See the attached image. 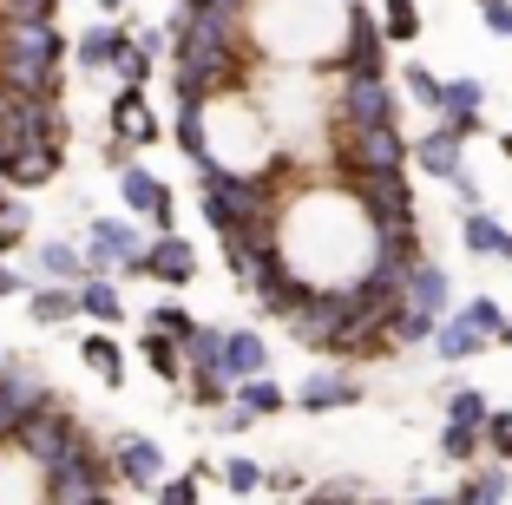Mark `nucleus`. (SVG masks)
Here are the masks:
<instances>
[{
  "label": "nucleus",
  "mask_w": 512,
  "mask_h": 505,
  "mask_svg": "<svg viewBox=\"0 0 512 505\" xmlns=\"http://www.w3.org/2000/svg\"><path fill=\"white\" fill-rule=\"evenodd\" d=\"M60 60L53 20H0V92H60Z\"/></svg>",
  "instance_id": "1"
},
{
  "label": "nucleus",
  "mask_w": 512,
  "mask_h": 505,
  "mask_svg": "<svg viewBox=\"0 0 512 505\" xmlns=\"http://www.w3.org/2000/svg\"><path fill=\"white\" fill-rule=\"evenodd\" d=\"M106 479H112V460L92 446V433H79L60 460L40 473V492H46V505H79V499H99Z\"/></svg>",
  "instance_id": "2"
},
{
  "label": "nucleus",
  "mask_w": 512,
  "mask_h": 505,
  "mask_svg": "<svg viewBox=\"0 0 512 505\" xmlns=\"http://www.w3.org/2000/svg\"><path fill=\"white\" fill-rule=\"evenodd\" d=\"M66 112L60 92H0V151L14 145H60Z\"/></svg>",
  "instance_id": "3"
},
{
  "label": "nucleus",
  "mask_w": 512,
  "mask_h": 505,
  "mask_svg": "<svg viewBox=\"0 0 512 505\" xmlns=\"http://www.w3.org/2000/svg\"><path fill=\"white\" fill-rule=\"evenodd\" d=\"M362 210H368V230L381 243H414V197H407V178H362Z\"/></svg>",
  "instance_id": "4"
},
{
  "label": "nucleus",
  "mask_w": 512,
  "mask_h": 505,
  "mask_svg": "<svg viewBox=\"0 0 512 505\" xmlns=\"http://www.w3.org/2000/svg\"><path fill=\"white\" fill-rule=\"evenodd\" d=\"M342 158L355 164L362 178H394V171L407 164V138H401V125H394V119H381V125H348Z\"/></svg>",
  "instance_id": "5"
},
{
  "label": "nucleus",
  "mask_w": 512,
  "mask_h": 505,
  "mask_svg": "<svg viewBox=\"0 0 512 505\" xmlns=\"http://www.w3.org/2000/svg\"><path fill=\"white\" fill-rule=\"evenodd\" d=\"M79 433H86V427H79V420H66V414H60V401H53V407H40V414H27V420H20L7 446H14V453H20L27 466H40V473H46V466L60 460L66 446L79 440Z\"/></svg>",
  "instance_id": "6"
},
{
  "label": "nucleus",
  "mask_w": 512,
  "mask_h": 505,
  "mask_svg": "<svg viewBox=\"0 0 512 505\" xmlns=\"http://www.w3.org/2000/svg\"><path fill=\"white\" fill-rule=\"evenodd\" d=\"M138 250H145V243H138V230L132 223H119V217H92L86 223V269L92 276H106V269H125V276H138Z\"/></svg>",
  "instance_id": "7"
},
{
  "label": "nucleus",
  "mask_w": 512,
  "mask_h": 505,
  "mask_svg": "<svg viewBox=\"0 0 512 505\" xmlns=\"http://www.w3.org/2000/svg\"><path fill=\"white\" fill-rule=\"evenodd\" d=\"M289 328H296V342L342 355V296H335V289H316V283H309V296L289 309Z\"/></svg>",
  "instance_id": "8"
},
{
  "label": "nucleus",
  "mask_w": 512,
  "mask_h": 505,
  "mask_svg": "<svg viewBox=\"0 0 512 505\" xmlns=\"http://www.w3.org/2000/svg\"><path fill=\"white\" fill-rule=\"evenodd\" d=\"M342 66H348V73H381V66H388L381 20L368 14L362 0H348V7H342Z\"/></svg>",
  "instance_id": "9"
},
{
  "label": "nucleus",
  "mask_w": 512,
  "mask_h": 505,
  "mask_svg": "<svg viewBox=\"0 0 512 505\" xmlns=\"http://www.w3.org/2000/svg\"><path fill=\"white\" fill-rule=\"evenodd\" d=\"M138 276H151V283H171V289H184L197 276V250L178 237V230H158V237L138 250Z\"/></svg>",
  "instance_id": "10"
},
{
  "label": "nucleus",
  "mask_w": 512,
  "mask_h": 505,
  "mask_svg": "<svg viewBox=\"0 0 512 505\" xmlns=\"http://www.w3.org/2000/svg\"><path fill=\"white\" fill-rule=\"evenodd\" d=\"M394 119V92L381 73H342V125H381Z\"/></svg>",
  "instance_id": "11"
},
{
  "label": "nucleus",
  "mask_w": 512,
  "mask_h": 505,
  "mask_svg": "<svg viewBox=\"0 0 512 505\" xmlns=\"http://www.w3.org/2000/svg\"><path fill=\"white\" fill-rule=\"evenodd\" d=\"M60 178V145H14L0 151V184L7 191H40Z\"/></svg>",
  "instance_id": "12"
},
{
  "label": "nucleus",
  "mask_w": 512,
  "mask_h": 505,
  "mask_svg": "<svg viewBox=\"0 0 512 505\" xmlns=\"http://www.w3.org/2000/svg\"><path fill=\"white\" fill-rule=\"evenodd\" d=\"M112 473H119L125 486L151 492L158 479H165V446L151 440V433H125V440L112 446Z\"/></svg>",
  "instance_id": "13"
},
{
  "label": "nucleus",
  "mask_w": 512,
  "mask_h": 505,
  "mask_svg": "<svg viewBox=\"0 0 512 505\" xmlns=\"http://www.w3.org/2000/svg\"><path fill=\"white\" fill-rule=\"evenodd\" d=\"M119 197H125V210H132V217H145V223H158V230H171V191L151 178L145 164H125V171H119Z\"/></svg>",
  "instance_id": "14"
},
{
  "label": "nucleus",
  "mask_w": 512,
  "mask_h": 505,
  "mask_svg": "<svg viewBox=\"0 0 512 505\" xmlns=\"http://www.w3.org/2000/svg\"><path fill=\"white\" fill-rule=\"evenodd\" d=\"M447 296H453V276L440 263H427V256H414V269H407V283H401V309L447 315Z\"/></svg>",
  "instance_id": "15"
},
{
  "label": "nucleus",
  "mask_w": 512,
  "mask_h": 505,
  "mask_svg": "<svg viewBox=\"0 0 512 505\" xmlns=\"http://www.w3.org/2000/svg\"><path fill=\"white\" fill-rule=\"evenodd\" d=\"M0 401L27 420V414H40V407H53V387H46L27 361H0Z\"/></svg>",
  "instance_id": "16"
},
{
  "label": "nucleus",
  "mask_w": 512,
  "mask_h": 505,
  "mask_svg": "<svg viewBox=\"0 0 512 505\" xmlns=\"http://www.w3.org/2000/svg\"><path fill=\"white\" fill-rule=\"evenodd\" d=\"M362 401V381H348V374H309V381L296 387V407L302 414H335V407H355Z\"/></svg>",
  "instance_id": "17"
},
{
  "label": "nucleus",
  "mask_w": 512,
  "mask_h": 505,
  "mask_svg": "<svg viewBox=\"0 0 512 505\" xmlns=\"http://www.w3.org/2000/svg\"><path fill=\"white\" fill-rule=\"evenodd\" d=\"M407 158L421 164L427 178H440V184H453L460 171H467V158H460V138H453L447 125H434V132H427L421 145H407Z\"/></svg>",
  "instance_id": "18"
},
{
  "label": "nucleus",
  "mask_w": 512,
  "mask_h": 505,
  "mask_svg": "<svg viewBox=\"0 0 512 505\" xmlns=\"http://www.w3.org/2000/svg\"><path fill=\"white\" fill-rule=\"evenodd\" d=\"M217 368H224L230 381L263 374V368H270V342H263L256 328H224V355H217Z\"/></svg>",
  "instance_id": "19"
},
{
  "label": "nucleus",
  "mask_w": 512,
  "mask_h": 505,
  "mask_svg": "<svg viewBox=\"0 0 512 505\" xmlns=\"http://www.w3.org/2000/svg\"><path fill=\"white\" fill-rule=\"evenodd\" d=\"M125 40H132V33H125V27H112V20H99V27H86V33H79L73 60L86 66V73H106V66H112V60H119V53H125Z\"/></svg>",
  "instance_id": "20"
},
{
  "label": "nucleus",
  "mask_w": 512,
  "mask_h": 505,
  "mask_svg": "<svg viewBox=\"0 0 512 505\" xmlns=\"http://www.w3.org/2000/svg\"><path fill=\"white\" fill-rule=\"evenodd\" d=\"M27 315L40 328H66L79 315V296L66 283H27Z\"/></svg>",
  "instance_id": "21"
},
{
  "label": "nucleus",
  "mask_w": 512,
  "mask_h": 505,
  "mask_svg": "<svg viewBox=\"0 0 512 505\" xmlns=\"http://www.w3.org/2000/svg\"><path fill=\"white\" fill-rule=\"evenodd\" d=\"M171 138H178V151L204 171V164H217V151H211V132H204V105H191V99H178V119H171Z\"/></svg>",
  "instance_id": "22"
},
{
  "label": "nucleus",
  "mask_w": 512,
  "mask_h": 505,
  "mask_svg": "<svg viewBox=\"0 0 512 505\" xmlns=\"http://www.w3.org/2000/svg\"><path fill=\"white\" fill-rule=\"evenodd\" d=\"M73 296H79V315H92V322H106V328L125 322V296L106 283V276H92V269H86V276L73 283Z\"/></svg>",
  "instance_id": "23"
},
{
  "label": "nucleus",
  "mask_w": 512,
  "mask_h": 505,
  "mask_svg": "<svg viewBox=\"0 0 512 505\" xmlns=\"http://www.w3.org/2000/svg\"><path fill=\"white\" fill-rule=\"evenodd\" d=\"M112 132H119V138H132V145H151V138H158V125H151L145 92H138V86H125L119 99H112Z\"/></svg>",
  "instance_id": "24"
},
{
  "label": "nucleus",
  "mask_w": 512,
  "mask_h": 505,
  "mask_svg": "<svg viewBox=\"0 0 512 505\" xmlns=\"http://www.w3.org/2000/svg\"><path fill=\"white\" fill-rule=\"evenodd\" d=\"M460 237H467L473 256H506L512 263V230H499V217H486V210H467V217H460Z\"/></svg>",
  "instance_id": "25"
},
{
  "label": "nucleus",
  "mask_w": 512,
  "mask_h": 505,
  "mask_svg": "<svg viewBox=\"0 0 512 505\" xmlns=\"http://www.w3.org/2000/svg\"><path fill=\"white\" fill-rule=\"evenodd\" d=\"M230 401H237L243 414H256V420H263V414H276V407H283L289 394L270 381V368H263V374H243V381H230Z\"/></svg>",
  "instance_id": "26"
},
{
  "label": "nucleus",
  "mask_w": 512,
  "mask_h": 505,
  "mask_svg": "<svg viewBox=\"0 0 512 505\" xmlns=\"http://www.w3.org/2000/svg\"><path fill=\"white\" fill-rule=\"evenodd\" d=\"M480 348H486V335L467 322V315H453L447 328H434V355H440V361H473Z\"/></svg>",
  "instance_id": "27"
},
{
  "label": "nucleus",
  "mask_w": 512,
  "mask_h": 505,
  "mask_svg": "<svg viewBox=\"0 0 512 505\" xmlns=\"http://www.w3.org/2000/svg\"><path fill=\"white\" fill-rule=\"evenodd\" d=\"M79 361H86V368L99 374L106 387L125 381V355H119V342H112V335H86V342H79Z\"/></svg>",
  "instance_id": "28"
},
{
  "label": "nucleus",
  "mask_w": 512,
  "mask_h": 505,
  "mask_svg": "<svg viewBox=\"0 0 512 505\" xmlns=\"http://www.w3.org/2000/svg\"><path fill=\"white\" fill-rule=\"evenodd\" d=\"M33 263H40L46 283H66V289H73L79 276H86V256H79L73 243H40V256H33Z\"/></svg>",
  "instance_id": "29"
},
{
  "label": "nucleus",
  "mask_w": 512,
  "mask_h": 505,
  "mask_svg": "<svg viewBox=\"0 0 512 505\" xmlns=\"http://www.w3.org/2000/svg\"><path fill=\"white\" fill-rule=\"evenodd\" d=\"M414 33H421V7H414V0H381V40L407 46Z\"/></svg>",
  "instance_id": "30"
},
{
  "label": "nucleus",
  "mask_w": 512,
  "mask_h": 505,
  "mask_svg": "<svg viewBox=\"0 0 512 505\" xmlns=\"http://www.w3.org/2000/svg\"><path fill=\"white\" fill-rule=\"evenodd\" d=\"M178 355L191 361V368H217V355H224V328H204V322H197L191 335L178 342ZM217 374H224V368H217Z\"/></svg>",
  "instance_id": "31"
},
{
  "label": "nucleus",
  "mask_w": 512,
  "mask_h": 505,
  "mask_svg": "<svg viewBox=\"0 0 512 505\" xmlns=\"http://www.w3.org/2000/svg\"><path fill=\"white\" fill-rule=\"evenodd\" d=\"M145 328H151V335H171V342H184V335L197 328V315H191V309H178V302H158V309L145 315Z\"/></svg>",
  "instance_id": "32"
},
{
  "label": "nucleus",
  "mask_w": 512,
  "mask_h": 505,
  "mask_svg": "<svg viewBox=\"0 0 512 505\" xmlns=\"http://www.w3.org/2000/svg\"><path fill=\"white\" fill-rule=\"evenodd\" d=\"M138 348H145V361L165 374V381H178V374H184V355H178V342H171V335H151V328H145V342H138Z\"/></svg>",
  "instance_id": "33"
},
{
  "label": "nucleus",
  "mask_w": 512,
  "mask_h": 505,
  "mask_svg": "<svg viewBox=\"0 0 512 505\" xmlns=\"http://www.w3.org/2000/svg\"><path fill=\"white\" fill-rule=\"evenodd\" d=\"M480 446H493L499 460H512V407H486V420H480Z\"/></svg>",
  "instance_id": "34"
},
{
  "label": "nucleus",
  "mask_w": 512,
  "mask_h": 505,
  "mask_svg": "<svg viewBox=\"0 0 512 505\" xmlns=\"http://www.w3.org/2000/svg\"><path fill=\"white\" fill-rule=\"evenodd\" d=\"M453 505H506V473H473Z\"/></svg>",
  "instance_id": "35"
},
{
  "label": "nucleus",
  "mask_w": 512,
  "mask_h": 505,
  "mask_svg": "<svg viewBox=\"0 0 512 505\" xmlns=\"http://www.w3.org/2000/svg\"><path fill=\"white\" fill-rule=\"evenodd\" d=\"M191 401H197V407H224V401H230V374L191 368Z\"/></svg>",
  "instance_id": "36"
},
{
  "label": "nucleus",
  "mask_w": 512,
  "mask_h": 505,
  "mask_svg": "<svg viewBox=\"0 0 512 505\" xmlns=\"http://www.w3.org/2000/svg\"><path fill=\"white\" fill-rule=\"evenodd\" d=\"M434 328H440V315L401 309V315H394V328H388V335H394V342H407V348H414V342H434Z\"/></svg>",
  "instance_id": "37"
},
{
  "label": "nucleus",
  "mask_w": 512,
  "mask_h": 505,
  "mask_svg": "<svg viewBox=\"0 0 512 505\" xmlns=\"http://www.w3.org/2000/svg\"><path fill=\"white\" fill-rule=\"evenodd\" d=\"M460 315H467V322H473V328H480L486 342H493L499 328H506V309H499V302H493V296H473V302H467V309H460Z\"/></svg>",
  "instance_id": "38"
},
{
  "label": "nucleus",
  "mask_w": 512,
  "mask_h": 505,
  "mask_svg": "<svg viewBox=\"0 0 512 505\" xmlns=\"http://www.w3.org/2000/svg\"><path fill=\"white\" fill-rule=\"evenodd\" d=\"M440 453H447V460H473V453H480V427H460V420H447V433H440Z\"/></svg>",
  "instance_id": "39"
},
{
  "label": "nucleus",
  "mask_w": 512,
  "mask_h": 505,
  "mask_svg": "<svg viewBox=\"0 0 512 505\" xmlns=\"http://www.w3.org/2000/svg\"><path fill=\"white\" fill-rule=\"evenodd\" d=\"M224 486L243 499V492H256V486H263V466H256V460H243V453H237V460H224Z\"/></svg>",
  "instance_id": "40"
},
{
  "label": "nucleus",
  "mask_w": 512,
  "mask_h": 505,
  "mask_svg": "<svg viewBox=\"0 0 512 505\" xmlns=\"http://www.w3.org/2000/svg\"><path fill=\"white\" fill-rule=\"evenodd\" d=\"M447 420H460V427H480V420H486V401L473 394V387H453V401H447Z\"/></svg>",
  "instance_id": "41"
},
{
  "label": "nucleus",
  "mask_w": 512,
  "mask_h": 505,
  "mask_svg": "<svg viewBox=\"0 0 512 505\" xmlns=\"http://www.w3.org/2000/svg\"><path fill=\"white\" fill-rule=\"evenodd\" d=\"M0 20H60V0H0Z\"/></svg>",
  "instance_id": "42"
},
{
  "label": "nucleus",
  "mask_w": 512,
  "mask_h": 505,
  "mask_svg": "<svg viewBox=\"0 0 512 505\" xmlns=\"http://www.w3.org/2000/svg\"><path fill=\"white\" fill-rule=\"evenodd\" d=\"M112 73H119L125 86H145V79H151V53H138V46L125 40V53H119V60H112Z\"/></svg>",
  "instance_id": "43"
},
{
  "label": "nucleus",
  "mask_w": 512,
  "mask_h": 505,
  "mask_svg": "<svg viewBox=\"0 0 512 505\" xmlns=\"http://www.w3.org/2000/svg\"><path fill=\"white\" fill-rule=\"evenodd\" d=\"M401 86H407V99H414V105H440V79L427 73V66H407Z\"/></svg>",
  "instance_id": "44"
},
{
  "label": "nucleus",
  "mask_w": 512,
  "mask_h": 505,
  "mask_svg": "<svg viewBox=\"0 0 512 505\" xmlns=\"http://www.w3.org/2000/svg\"><path fill=\"white\" fill-rule=\"evenodd\" d=\"M480 27L493 33V40H512V0H486V7H480Z\"/></svg>",
  "instance_id": "45"
},
{
  "label": "nucleus",
  "mask_w": 512,
  "mask_h": 505,
  "mask_svg": "<svg viewBox=\"0 0 512 505\" xmlns=\"http://www.w3.org/2000/svg\"><path fill=\"white\" fill-rule=\"evenodd\" d=\"M151 492H158V505H197V479L191 473H184V479H158Z\"/></svg>",
  "instance_id": "46"
},
{
  "label": "nucleus",
  "mask_w": 512,
  "mask_h": 505,
  "mask_svg": "<svg viewBox=\"0 0 512 505\" xmlns=\"http://www.w3.org/2000/svg\"><path fill=\"white\" fill-rule=\"evenodd\" d=\"M309 505H355V479H329L322 492H309Z\"/></svg>",
  "instance_id": "47"
},
{
  "label": "nucleus",
  "mask_w": 512,
  "mask_h": 505,
  "mask_svg": "<svg viewBox=\"0 0 512 505\" xmlns=\"http://www.w3.org/2000/svg\"><path fill=\"white\" fill-rule=\"evenodd\" d=\"M184 7H197V14H224V20H243V7H250V0H184Z\"/></svg>",
  "instance_id": "48"
},
{
  "label": "nucleus",
  "mask_w": 512,
  "mask_h": 505,
  "mask_svg": "<svg viewBox=\"0 0 512 505\" xmlns=\"http://www.w3.org/2000/svg\"><path fill=\"white\" fill-rule=\"evenodd\" d=\"M138 53H151V60H158V53H165V46H171V33H158V27H151V33H138Z\"/></svg>",
  "instance_id": "49"
},
{
  "label": "nucleus",
  "mask_w": 512,
  "mask_h": 505,
  "mask_svg": "<svg viewBox=\"0 0 512 505\" xmlns=\"http://www.w3.org/2000/svg\"><path fill=\"white\" fill-rule=\"evenodd\" d=\"M0 296H27V276H20V269H7V263H0Z\"/></svg>",
  "instance_id": "50"
},
{
  "label": "nucleus",
  "mask_w": 512,
  "mask_h": 505,
  "mask_svg": "<svg viewBox=\"0 0 512 505\" xmlns=\"http://www.w3.org/2000/svg\"><path fill=\"white\" fill-rule=\"evenodd\" d=\"M99 14H125V0H99Z\"/></svg>",
  "instance_id": "51"
},
{
  "label": "nucleus",
  "mask_w": 512,
  "mask_h": 505,
  "mask_svg": "<svg viewBox=\"0 0 512 505\" xmlns=\"http://www.w3.org/2000/svg\"><path fill=\"white\" fill-rule=\"evenodd\" d=\"M414 505H447V499H440V492H427V499H414Z\"/></svg>",
  "instance_id": "52"
},
{
  "label": "nucleus",
  "mask_w": 512,
  "mask_h": 505,
  "mask_svg": "<svg viewBox=\"0 0 512 505\" xmlns=\"http://www.w3.org/2000/svg\"><path fill=\"white\" fill-rule=\"evenodd\" d=\"M499 342H506V348H512V322H506V328H499Z\"/></svg>",
  "instance_id": "53"
},
{
  "label": "nucleus",
  "mask_w": 512,
  "mask_h": 505,
  "mask_svg": "<svg viewBox=\"0 0 512 505\" xmlns=\"http://www.w3.org/2000/svg\"><path fill=\"white\" fill-rule=\"evenodd\" d=\"M79 505H112V499H106V492H99V499H79Z\"/></svg>",
  "instance_id": "54"
},
{
  "label": "nucleus",
  "mask_w": 512,
  "mask_h": 505,
  "mask_svg": "<svg viewBox=\"0 0 512 505\" xmlns=\"http://www.w3.org/2000/svg\"><path fill=\"white\" fill-rule=\"evenodd\" d=\"M506 158H512V138H506Z\"/></svg>",
  "instance_id": "55"
},
{
  "label": "nucleus",
  "mask_w": 512,
  "mask_h": 505,
  "mask_svg": "<svg viewBox=\"0 0 512 505\" xmlns=\"http://www.w3.org/2000/svg\"><path fill=\"white\" fill-rule=\"evenodd\" d=\"M480 7H486V0H480Z\"/></svg>",
  "instance_id": "56"
}]
</instances>
